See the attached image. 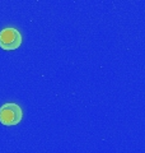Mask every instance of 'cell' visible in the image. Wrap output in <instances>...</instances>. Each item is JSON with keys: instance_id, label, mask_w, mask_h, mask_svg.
Returning <instances> with one entry per match:
<instances>
[{"instance_id": "6da1fadb", "label": "cell", "mask_w": 145, "mask_h": 153, "mask_svg": "<svg viewBox=\"0 0 145 153\" xmlns=\"http://www.w3.org/2000/svg\"><path fill=\"white\" fill-rule=\"evenodd\" d=\"M23 112L17 103H5L0 107V123L5 126H14L22 121Z\"/></svg>"}, {"instance_id": "7a4b0ae2", "label": "cell", "mask_w": 145, "mask_h": 153, "mask_svg": "<svg viewBox=\"0 0 145 153\" xmlns=\"http://www.w3.org/2000/svg\"><path fill=\"white\" fill-rule=\"evenodd\" d=\"M22 45V35L13 27L0 31V47L3 50H16Z\"/></svg>"}]
</instances>
